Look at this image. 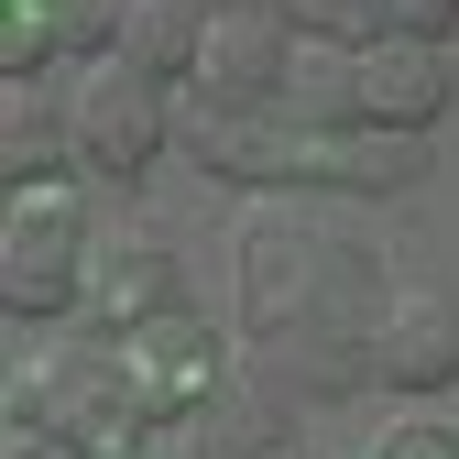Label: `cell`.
Masks as SVG:
<instances>
[{"label": "cell", "instance_id": "obj_13", "mask_svg": "<svg viewBox=\"0 0 459 459\" xmlns=\"http://www.w3.org/2000/svg\"><path fill=\"white\" fill-rule=\"evenodd\" d=\"M55 55H66V22H55V0H0V77H44Z\"/></svg>", "mask_w": 459, "mask_h": 459}, {"label": "cell", "instance_id": "obj_12", "mask_svg": "<svg viewBox=\"0 0 459 459\" xmlns=\"http://www.w3.org/2000/svg\"><path fill=\"white\" fill-rule=\"evenodd\" d=\"M284 109H296V121H317V132H361V55H351V44H296Z\"/></svg>", "mask_w": 459, "mask_h": 459}, {"label": "cell", "instance_id": "obj_4", "mask_svg": "<svg viewBox=\"0 0 459 459\" xmlns=\"http://www.w3.org/2000/svg\"><path fill=\"white\" fill-rule=\"evenodd\" d=\"M88 284V208L77 186H22L0 219V307L12 317H55Z\"/></svg>", "mask_w": 459, "mask_h": 459}, {"label": "cell", "instance_id": "obj_1", "mask_svg": "<svg viewBox=\"0 0 459 459\" xmlns=\"http://www.w3.org/2000/svg\"><path fill=\"white\" fill-rule=\"evenodd\" d=\"M394 296V273L317 219H252L241 230V339L252 383H273L284 405H339L372 394V317Z\"/></svg>", "mask_w": 459, "mask_h": 459}, {"label": "cell", "instance_id": "obj_9", "mask_svg": "<svg viewBox=\"0 0 459 459\" xmlns=\"http://www.w3.org/2000/svg\"><path fill=\"white\" fill-rule=\"evenodd\" d=\"M448 99V44H361V132H437Z\"/></svg>", "mask_w": 459, "mask_h": 459}, {"label": "cell", "instance_id": "obj_5", "mask_svg": "<svg viewBox=\"0 0 459 459\" xmlns=\"http://www.w3.org/2000/svg\"><path fill=\"white\" fill-rule=\"evenodd\" d=\"M284 77H296V33L273 22V0H208L186 99H208V109H284Z\"/></svg>", "mask_w": 459, "mask_h": 459}, {"label": "cell", "instance_id": "obj_3", "mask_svg": "<svg viewBox=\"0 0 459 459\" xmlns=\"http://www.w3.org/2000/svg\"><path fill=\"white\" fill-rule=\"evenodd\" d=\"M164 143H176L164 77H143L132 55H77V66H66V153L88 164L99 186H143Z\"/></svg>", "mask_w": 459, "mask_h": 459}, {"label": "cell", "instance_id": "obj_8", "mask_svg": "<svg viewBox=\"0 0 459 459\" xmlns=\"http://www.w3.org/2000/svg\"><path fill=\"white\" fill-rule=\"evenodd\" d=\"M77 307L99 317V339H132L153 317H176L186 307V273L164 241H143V230H109V241H88V284H77Z\"/></svg>", "mask_w": 459, "mask_h": 459}, {"label": "cell", "instance_id": "obj_6", "mask_svg": "<svg viewBox=\"0 0 459 459\" xmlns=\"http://www.w3.org/2000/svg\"><path fill=\"white\" fill-rule=\"evenodd\" d=\"M121 351H132V383H143V405H153V416H176V427H186V416H208L219 394H230V339H219L197 307H176V317L132 328Z\"/></svg>", "mask_w": 459, "mask_h": 459}, {"label": "cell", "instance_id": "obj_7", "mask_svg": "<svg viewBox=\"0 0 459 459\" xmlns=\"http://www.w3.org/2000/svg\"><path fill=\"white\" fill-rule=\"evenodd\" d=\"M372 383L383 394H448L459 383V296L448 284H394L372 317Z\"/></svg>", "mask_w": 459, "mask_h": 459}, {"label": "cell", "instance_id": "obj_15", "mask_svg": "<svg viewBox=\"0 0 459 459\" xmlns=\"http://www.w3.org/2000/svg\"><path fill=\"white\" fill-rule=\"evenodd\" d=\"M459 0H372V44H448Z\"/></svg>", "mask_w": 459, "mask_h": 459}, {"label": "cell", "instance_id": "obj_16", "mask_svg": "<svg viewBox=\"0 0 459 459\" xmlns=\"http://www.w3.org/2000/svg\"><path fill=\"white\" fill-rule=\"evenodd\" d=\"M361 459H459V437H448V427H427V416H394Z\"/></svg>", "mask_w": 459, "mask_h": 459}, {"label": "cell", "instance_id": "obj_10", "mask_svg": "<svg viewBox=\"0 0 459 459\" xmlns=\"http://www.w3.org/2000/svg\"><path fill=\"white\" fill-rule=\"evenodd\" d=\"M197 33H208V0H121V22H109V55H132L143 77L186 88V66H197Z\"/></svg>", "mask_w": 459, "mask_h": 459}, {"label": "cell", "instance_id": "obj_11", "mask_svg": "<svg viewBox=\"0 0 459 459\" xmlns=\"http://www.w3.org/2000/svg\"><path fill=\"white\" fill-rule=\"evenodd\" d=\"M186 459H284V394L230 383L208 416H186Z\"/></svg>", "mask_w": 459, "mask_h": 459}, {"label": "cell", "instance_id": "obj_14", "mask_svg": "<svg viewBox=\"0 0 459 459\" xmlns=\"http://www.w3.org/2000/svg\"><path fill=\"white\" fill-rule=\"evenodd\" d=\"M273 22L296 33V44H372V0H273Z\"/></svg>", "mask_w": 459, "mask_h": 459}, {"label": "cell", "instance_id": "obj_2", "mask_svg": "<svg viewBox=\"0 0 459 459\" xmlns=\"http://www.w3.org/2000/svg\"><path fill=\"white\" fill-rule=\"evenodd\" d=\"M33 394L66 437V459H186V427L143 405L121 339H55L33 361Z\"/></svg>", "mask_w": 459, "mask_h": 459}]
</instances>
